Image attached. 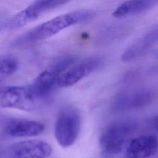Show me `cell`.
<instances>
[{
	"instance_id": "obj_1",
	"label": "cell",
	"mask_w": 158,
	"mask_h": 158,
	"mask_svg": "<svg viewBox=\"0 0 158 158\" xmlns=\"http://www.w3.org/2000/svg\"><path fill=\"white\" fill-rule=\"evenodd\" d=\"M94 12L89 10H77L54 17L26 31L14 39L13 48H24L43 41L65 28L92 19Z\"/></svg>"
},
{
	"instance_id": "obj_2",
	"label": "cell",
	"mask_w": 158,
	"mask_h": 158,
	"mask_svg": "<svg viewBox=\"0 0 158 158\" xmlns=\"http://www.w3.org/2000/svg\"><path fill=\"white\" fill-rule=\"evenodd\" d=\"M137 127V122L131 118L122 119L107 127L99 139L102 154L106 156H112L120 153Z\"/></svg>"
},
{
	"instance_id": "obj_3",
	"label": "cell",
	"mask_w": 158,
	"mask_h": 158,
	"mask_svg": "<svg viewBox=\"0 0 158 158\" xmlns=\"http://www.w3.org/2000/svg\"><path fill=\"white\" fill-rule=\"evenodd\" d=\"M81 127L78 110L71 106L63 107L59 111L55 124V137L62 148L71 146L78 138Z\"/></svg>"
},
{
	"instance_id": "obj_4",
	"label": "cell",
	"mask_w": 158,
	"mask_h": 158,
	"mask_svg": "<svg viewBox=\"0 0 158 158\" xmlns=\"http://www.w3.org/2000/svg\"><path fill=\"white\" fill-rule=\"evenodd\" d=\"M75 61L73 56H62L55 60L41 72L30 86L36 98L48 94L57 86L61 74Z\"/></svg>"
},
{
	"instance_id": "obj_5",
	"label": "cell",
	"mask_w": 158,
	"mask_h": 158,
	"mask_svg": "<svg viewBox=\"0 0 158 158\" xmlns=\"http://www.w3.org/2000/svg\"><path fill=\"white\" fill-rule=\"evenodd\" d=\"M36 96L29 86H5L0 87V107L32 110Z\"/></svg>"
},
{
	"instance_id": "obj_6",
	"label": "cell",
	"mask_w": 158,
	"mask_h": 158,
	"mask_svg": "<svg viewBox=\"0 0 158 158\" xmlns=\"http://www.w3.org/2000/svg\"><path fill=\"white\" fill-rule=\"evenodd\" d=\"M102 64V59L97 56L89 57L79 62L75 61L61 74L57 86L59 87L72 86L97 70Z\"/></svg>"
},
{
	"instance_id": "obj_7",
	"label": "cell",
	"mask_w": 158,
	"mask_h": 158,
	"mask_svg": "<svg viewBox=\"0 0 158 158\" xmlns=\"http://www.w3.org/2000/svg\"><path fill=\"white\" fill-rule=\"evenodd\" d=\"M44 126L40 122L25 118L9 120L0 130V138L34 136L44 131Z\"/></svg>"
},
{
	"instance_id": "obj_8",
	"label": "cell",
	"mask_w": 158,
	"mask_h": 158,
	"mask_svg": "<svg viewBox=\"0 0 158 158\" xmlns=\"http://www.w3.org/2000/svg\"><path fill=\"white\" fill-rule=\"evenodd\" d=\"M52 149L47 142L40 139H30L17 142L8 149L9 158H47Z\"/></svg>"
},
{
	"instance_id": "obj_9",
	"label": "cell",
	"mask_w": 158,
	"mask_h": 158,
	"mask_svg": "<svg viewBox=\"0 0 158 158\" xmlns=\"http://www.w3.org/2000/svg\"><path fill=\"white\" fill-rule=\"evenodd\" d=\"M157 39L158 27L157 25H155L136 40L124 51L122 56V60L128 62L142 56L157 43Z\"/></svg>"
},
{
	"instance_id": "obj_10",
	"label": "cell",
	"mask_w": 158,
	"mask_h": 158,
	"mask_svg": "<svg viewBox=\"0 0 158 158\" xmlns=\"http://www.w3.org/2000/svg\"><path fill=\"white\" fill-rule=\"evenodd\" d=\"M158 143L153 135H143L131 139L126 150L128 158H149L156 154Z\"/></svg>"
},
{
	"instance_id": "obj_11",
	"label": "cell",
	"mask_w": 158,
	"mask_h": 158,
	"mask_svg": "<svg viewBox=\"0 0 158 158\" xmlns=\"http://www.w3.org/2000/svg\"><path fill=\"white\" fill-rule=\"evenodd\" d=\"M154 94L147 89L132 91L120 96L116 103V107L122 110H130L142 107L152 101Z\"/></svg>"
},
{
	"instance_id": "obj_12",
	"label": "cell",
	"mask_w": 158,
	"mask_h": 158,
	"mask_svg": "<svg viewBox=\"0 0 158 158\" xmlns=\"http://www.w3.org/2000/svg\"><path fill=\"white\" fill-rule=\"evenodd\" d=\"M158 0H127L118 6L112 15L122 19L144 13L157 4Z\"/></svg>"
},
{
	"instance_id": "obj_13",
	"label": "cell",
	"mask_w": 158,
	"mask_h": 158,
	"mask_svg": "<svg viewBox=\"0 0 158 158\" xmlns=\"http://www.w3.org/2000/svg\"><path fill=\"white\" fill-rule=\"evenodd\" d=\"M18 61L11 54L0 55V82L12 76L17 70Z\"/></svg>"
}]
</instances>
